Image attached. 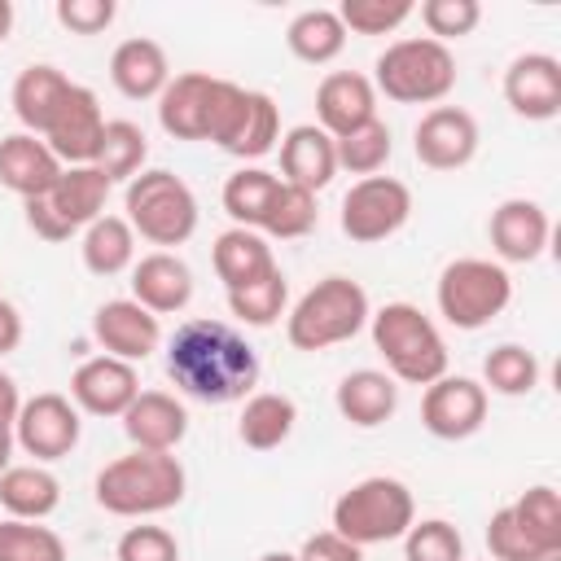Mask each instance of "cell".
I'll return each mask as SVG.
<instances>
[{"mask_svg": "<svg viewBox=\"0 0 561 561\" xmlns=\"http://www.w3.org/2000/svg\"><path fill=\"white\" fill-rule=\"evenodd\" d=\"M184 465L171 451H127L96 473V504L114 517H153L184 500Z\"/></svg>", "mask_w": 561, "mask_h": 561, "instance_id": "2", "label": "cell"}, {"mask_svg": "<svg viewBox=\"0 0 561 561\" xmlns=\"http://www.w3.org/2000/svg\"><path fill=\"white\" fill-rule=\"evenodd\" d=\"M105 197H110V180L96 167H61L57 184L44 197L22 202L26 228L44 241H70V232L105 215Z\"/></svg>", "mask_w": 561, "mask_h": 561, "instance_id": "10", "label": "cell"}, {"mask_svg": "<svg viewBox=\"0 0 561 561\" xmlns=\"http://www.w3.org/2000/svg\"><path fill=\"white\" fill-rule=\"evenodd\" d=\"M92 337L105 346V355L136 364V359H149L162 346V324L136 298H110L92 316Z\"/></svg>", "mask_w": 561, "mask_h": 561, "instance_id": "18", "label": "cell"}, {"mask_svg": "<svg viewBox=\"0 0 561 561\" xmlns=\"http://www.w3.org/2000/svg\"><path fill=\"white\" fill-rule=\"evenodd\" d=\"M486 548H491V561H543V552L526 539V530L517 526L513 508H495L491 522H486Z\"/></svg>", "mask_w": 561, "mask_h": 561, "instance_id": "46", "label": "cell"}, {"mask_svg": "<svg viewBox=\"0 0 561 561\" xmlns=\"http://www.w3.org/2000/svg\"><path fill=\"white\" fill-rule=\"evenodd\" d=\"M57 175H61V162L39 136H31V131L0 136V184L9 193H18L22 202L44 197L57 184Z\"/></svg>", "mask_w": 561, "mask_h": 561, "instance_id": "23", "label": "cell"}, {"mask_svg": "<svg viewBox=\"0 0 561 561\" xmlns=\"http://www.w3.org/2000/svg\"><path fill=\"white\" fill-rule=\"evenodd\" d=\"M294 421H298V408H294L289 394L259 390V394L245 399V408L237 416V438L250 451H272V447H280L294 434Z\"/></svg>", "mask_w": 561, "mask_h": 561, "instance_id": "31", "label": "cell"}, {"mask_svg": "<svg viewBox=\"0 0 561 561\" xmlns=\"http://www.w3.org/2000/svg\"><path fill=\"white\" fill-rule=\"evenodd\" d=\"M333 403H337L342 421H351L355 430H377V425H386V421L394 416V408H399V386H394V377L381 373V368H355V373H346V377L337 381Z\"/></svg>", "mask_w": 561, "mask_h": 561, "instance_id": "27", "label": "cell"}, {"mask_svg": "<svg viewBox=\"0 0 561 561\" xmlns=\"http://www.w3.org/2000/svg\"><path fill=\"white\" fill-rule=\"evenodd\" d=\"M276 184H280V175H272V171H263V167H241V171H232L228 184H224V210L232 215V224L259 232V219H263V210H267Z\"/></svg>", "mask_w": 561, "mask_h": 561, "instance_id": "38", "label": "cell"}, {"mask_svg": "<svg viewBox=\"0 0 561 561\" xmlns=\"http://www.w3.org/2000/svg\"><path fill=\"white\" fill-rule=\"evenodd\" d=\"M504 101L513 114L530 123H548L561 114V61L552 53H522L504 70Z\"/></svg>", "mask_w": 561, "mask_h": 561, "instance_id": "17", "label": "cell"}, {"mask_svg": "<svg viewBox=\"0 0 561 561\" xmlns=\"http://www.w3.org/2000/svg\"><path fill=\"white\" fill-rule=\"evenodd\" d=\"M337 175V153L333 136L320 131L316 123H298L280 136V180L307 193H320Z\"/></svg>", "mask_w": 561, "mask_h": 561, "instance_id": "25", "label": "cell"}, {"mask_svg": "<svg viewBox=\"0 0 561 561\" xmlns=\"http://www.w3.org/2000/svg\"><path fill=\"white\" fill-rule=\"evenodd\" d=\"M259 561H298V557H294V552H263Z\"/></svg>", "mask_w": 561, "mask_h": 561, "instance_id": "53", "label": "cell"}, {"mask_svg": "<svg viewBox=\"0 0 561 561\" xmlns=\"http://www.w3.org/2000/svg\"><path fill=\"white\" fill-rule=\"evenodd\" d=\"M412 219V188L394 175H364L342 197V232L359 245L394 237Z\"/></svg>", "mask_w": 561, "mask_h": 561, "instance_id": "11", "label": "cell"}, {"mask_svg": "<svg viewBox=\"0 0 561 561\" xmlns=\"http://www.w3.org/2000/svg\"><path fill=\"white\" fill-rule=\"evenodd\" d=\"M539 386V359L535 351L517 346V342H504L495 351H486L482 359V390H495L504 399H522Z\"/></svg>", "mask_w": 561, "mask_h": 561, "instance_id": "36", "label": "cell"}, {"mask_svg": "<svg viewBox=\"0 0 561 561\" xmlns=\"http://www.w3.org/2000/svg\"><path fill=\"white\" fill-rule=\"evenodd\" d=\"M508 508H513L517 526L526 530V539L543 552V561H561V500H557V491L530 486Z\"/></svg>", "mask_w": 561, "mask_h": 561, "instance_id": "34", "label": "cell"}, {"mask_svg": "<svg viewBox=\"0 0 561 561\" xmlns=\"http://www.w3.org/2000/svg\"><path fill=\"white\" fill-rule=\"evenodd\" d=\"M114 0H57V22L75 35H101L114 22Z\"/></svg>", "mask_w": 561, "mask_h": 561, "instance_id": "47", "label": "cell"}, {"mask_svg": "<svg viewBox=\"0 0 561 561\" xmlns=\"http://www.w3.org/2000/svg\"><path fill=\"white\" fill-rule=\"evenodd\" d=\"M421 22H425L430 39L447 44V39L469 35L482 22V4L478 0H425L421 4Z\"/></svg>", "mask_w": 561, "mask_h": 561, "instance_id": "44", "label": "cell"}, {"mask_svg": "<svg viewBox=\"0 0 561 561\" xmlns=\"http://www.w3.org/2000/svg\"><path fill=\"white\" fill-rule=\"evenodd\" d=\"M486 421V390L473 377H451L443 373L438 381L425 386L421 394V425L443 438V443H460L473 438Z\"/></svg>", "mask_w": 561, "mask_h": 561, "instance_id": "14", "label": "cell"}, {"mask_svg": "<svg viewBox=\"0 0 561 561\" xmlns=\"http://www.w3.org/2000/svg\"><path fill=\"white\" fill-rule=\"evenodd\" d=\"M333 153H337V171H351V175H377L386 162H390V127L381 118L346 131L333 140Z\"/></svg>", "mask_w": 561, "mask_h": 561, "instance_id": "40", "label": "cell"}, {"mask_svg": "<svg viewBox=\"0 0 561 561\" xmlns=\"http://www.w3.org/2000/svg\"><path fill=\"white\" fill-rule=\"evenodd\" d=\"M22 342V316L9 298H0V355H13Z\"/></svg>", "mask_w": 561, "mask_h": 561, "instance_id": "49", "label": "cell"}, {"mask_svg": "<svg viewBox=\"0 0 561 561\" xmlns=\"http://www.w3.org/2000/svg\"><path fill=\"white\" fill-rule=\"evenodd\" d=\"M105 123H110V118L101 114L96 92H92V88H83V83H70V92H66V101H61L57 118L48 123V131H44L39 140L57 153V162H61V167H92V162H96V153H101Z\"/></svg>", "mask_w": 561, "mask_h": 561, "instance_id": "15", "label": "cell"}, {"mask_svg": "<svg viewBox=\"0 0 561 561\" xmlns=\"http://www.w3.org/2000/svg\"><path fill=\"white\" fill-rule=\"evenodd\" d=\"M0 561H66V543L57 530L22 517L0 522Z\"/></svg>", "mask_w": 561, "mask_h": 561, "instance_id": "41", "label": "cell"}, {"mask_svg": "<svg viewBox=\"0 0 561 561\" xmlns=\"http://www.w3.org/2000/svg\"><path fill=\"white\" fill-rule=\"evenodd\" d=\"M210 96H215V75H206V70L171 75V83L158 96V123H162V131L175 136V140H206Z\"/></svg>", "mask_w": 561, "mask_h": 561, "instance_id": "24", "label": "cell"}, {"mask_svg": "<svg viewBox=\"0 0 561 561\" xmlns=\"http://www.w3.org/2000/svg\"><path fill=\"white\" fill-rule=\"evenodd\" d=\"M140 394L136 364L114 355H92L70 373V403L88 416H123Z\"/></svg>", "mask_w": 561, "mask_h": 561, "instance_id": "16", "label": "cell"}, {"mask_svg": "<svg viewBox=\"0 0 561 561\" xmlns=\"http://www.w3.org/2000/svg\"><path fill=\"white\" fill-rule=\"evenodd\" d=\"M316 228V193L307 188H294V184H276L263 219H259V232L263 237H280V241H294V237H307Z\"/></svg>", "mask_w": 561, "mask_h": 561, "instance_id": "39", "label": "cell"}, {"mask_svg": "<svg viewBox=\"0 0 561 561\" xmlns=\"http://www.w3.org/2000/svg\"><path fill=\"white\" fill-rule=\"evenodd\" d=\"M210 263H215V276L224 280V289H241L259 276H267L276 267L272 259V245L263 232L254 228H228L215 237V250H210Z\"/></svg>", "mask_w": 561, "mask_h": 561, "instance_id": "29", "label": "cell"}, {"mask_svg": "<svg viewBox=\"0 0 561 561\" xmlns=\"http://www.w3.org/2000/svg\"><path fill=\"white\" fill-rule=\"evenodd\" d=\"M131 298L153 311V316H171V311H184L188 298H193V272L180 254L171 250H153L145 259L131 263Z\"/></svg>", "mask_w": 561, "mask_h": 561, "instance_id": "22", "label": "cell"}, {"mask_svg": "<svg viewBox=\"0 0 561 561\" xmlns=\"http://www.w3.org/2000/svg\"><path fill=\"white\" fill-rule=\"evenodd\" d=\"M416 13L412 0H342L337 18L346 35H390Z\"/></svg>", "mask_w": 561, "mask_h": 561, "instance_id": "42", "label": "cell"}, {"mask_svg": "<svg viewBox=\"0 0 561 561\" xmlns=\"http://www.w3.org/2000/svg\"><path fill=\"white\" fill-rule=\"evenodd\" d=\"M9 456H13V430H0V473L9 469Z\"/></svg>", "mask_w": 561, "mask_h": 561, "instance_id": "52", "label": "cell"}, {"mask_svg": "<svg viewBox=\"0 0 561 561\" xmlns=\"http://www.w3.org/2000/svg\"><path fill=\"white\" fill-rule=\"evenodd\" d=\"M9 31H13V4H9V0H0V44L9 39Z\"/></svg>", "mask_w": 561, "mask_h": 561, "instance_id": "51", "label": "cell"}, {"mask_svg": "<svg viewBox=\"0 0 561 561\" xmlns=\"http://www.w3.org/2000/svg\"><path fill=\"white\" fill-rule=\"evenodd\" d=\"M18 408H22L18 381H13L9 373H0V430H13V421H18Z\"/></svg>", "mask_w": 561, "mask_h": 561, "instance_id": "50", "label": "cell"}, {"mask_svg": "<svg viewBox=\"0 0 561 561\" xmlns=\"http://www.w3.org/2000/svg\"><path fill=\"white\" fill-rule=\"evenodd\" d=\"M316 118H320L316 127L329 131L333 140L355 131V127H364V123H373L377 118V88H373V79L359 75V70L324 75L320 88H316Z\"/></svg>", "mask_w": 561, "mask_h": 561, "instance_id": "20", "label": "cell"}, {"mask_svg": "<svg viewBox=\"0 0 561 561\" xmlns=\"http://www.w3.org/2000/svg\"><path fill=\"white\" fill-rule=\"evenodd\" d=\"M167 377L197 403H237L259 381V355L224 320H184L167 342Z\"/></svg>", "mask_w": 561, "mask_h": 561, "instance_id": "1", "label": "cell"}, {"mask_svg": "<svg viewBox=\"0 0 561 561\" xmlns=\"http://www.w3.org/2000/svg\"><path fill=\"white\" fill-rule=\"evenodd\" d=\"M110 79L127 101H158L162 88L171 83V66H167L162 44L145 39V35L123 39L110 57Z\"/></svg>", "mask_w": 561, "mask_h": 561, "instance_id": "26", "label": "cell"}, {"mask_svg": "<svg viewBox=\"0 0 561 561\" xmlns=\"http://www.w3.org/2000/svg\"><path fill=\"white\" fill-rule=\"evenodd\" d=\"M285 44L298 61L307 66H329L342 48H346V26L337 18V9H302L294 13V22L285 26Z\"/></svg>", "mask_w": 561, "mask_h": 561, "instance_id": "33", "label": "cell"}, {"mask_svg": "<svg viewBox=\"0 0 561 561\" xmlns=\"http://www.w3.org/2000/svg\"><path fill=\"white\" fill-rule=\"evenodd\" d=\"M206 140L219 145L224 153L241 158V162H254V158L276 149V140H280V110L259 88H241L232 79H215Z\"/></svg>", "mask_w": 561, "mask_h": 561, "instance_id": "7", "label": "cell"}, {"mask_svg": "<svg viewBox=\"0 0 561 561\" xmlns=\"http://www.w3.org/2000/svg\"><path fill=\"white\" fill-rule=\"evenodd\" d=\"M373 346L386 359V373L408 386H430L447 373V342L438 324L416 302H386L368 316Z\"/></svg>", "mask_w": 561, "mask_h": 561, "instance_id": "3", "label": "cell"}, {"mask_svg": "<svg viewBox=\"0 0 561 561\" xmlns=\"http://www.w3.org/2000/svg\"><path fill=\"white\" fill-rule=\"evenodd\" d=\"M79 430H83L79 408L66 394L44 390V394L22 399L18 421H13V447L35 456V465H48V460H61V456L75 451Z\"/></svg>", "mask_w": 561, "mask_h": 561, "instance_id": "12", "label": "cell"}, {"mask_svg": "<svg viewBox=\"0 0 561 561\" xmlns=\"http://www.w3.org/2000/svg\"><path fill=\"white\" fill-rule=\"evenodd\" d=\"M368 316H373V307H368V294H364L359 280L324 276L285 316V337H289L294 351L316 355V351H329L337 342H351L368 324Z\"/></svg>", "mask_w": 561, "mask_h": 561, "instance_id": "4", "label": "cell"}, {"mask_svg": "<svg viewBox=\"0 0 561 561\" xmlns=\"http://www.w3.org/2000/svg\"><path fill=\"white\" fill-rule=\"evenodd\" d=\"M486 237H491V250H495L500 263H535L548 250L552 224H548V210L539 202L508 197V202H500L491 210Z\"/></svg>", "mask_w": 561, "mask_h": 561, "instance_id": "19", "label": "cell"}, {"mask_svg": "<svg viewBox=\"0 0 561 561\" xmlns=\"http://www.w3.org/2000/svg\"><path fill=\"white\" fill-rule=\"evenodd\" d=\"M438 316L451 329H486L495 316H504V307L513 302V276L504 263L491 259H451L438 272Z\"/></svg>", "mask_w": 561, "mask_h": 561, "instance_id": "9", "label": "cell"}, {"mask_svg": "<svg viewBox=\"0 0 561 561\" xmlns=\"http://www.w3.org/2000/svg\"><path fill=\"white\" fill-rule=\"evenodd\" d=\"M294 557L298 561H364V548H355L337 530H316V535L302 539V548Z\"/></svg>", "mask_w": 561, "mask_h": 561, "instance_id": "48", "label": "cell"}, {"mask_svg": "<svg viewBox=\"0 0 561 561\" xmlns=\"http://www.w3.org/2000/svg\"><path fill=\"white\" fill-rule=\"evenodd\" d=\"M416 522V500L399 478L373 473L359 478L355 486H346L333 500V530L342 539H351L355 548H373V543H390L403 539L408 526Z\"/></svg>", "mask_w": 561, "mask_h": 561, "instance_id": "5", "label": "cell"}, {"mask_svg": "<svg viewBox=\"0 0 561 561\" xmlns=\"http://www.w3.org/2000/svg\"><path fill=\"white\" fill-rule=\"evenodd\" d=\"M403 561H465V539L447 517L412 522L403 535Z\"/></svg>", "mask_w": 561, "mask_h": 561, "instance_id": "43", "label": "cell"}, {"mask_svg": "<svg viewBox=\"0 0 561 561\" xmlns=\"http://www.w3.org/2000/svg\"><path fill=\"white\" fill-rule=\"evenodd\" d=\"M79 254H83V267L92 276H118L136 263V232L123 215H101L83 228Z\"/></svg>", "mask_w": 561, "mask_h": 561, "instance_id": "32", "label": "cell"}, {"mask_svg": "<svg viewBox=\"0 0 561 561\" xmlns=\"http://www.w3.org/2000/svg\"><path fill=\"white\" fill-rule=\"evenodd\" d=\"M61 504V482L44 465H9L0 473V508L22 522H44Z\"/></svg>", "mask_w": 561, "mask_h": 561, "instance_id": "30", "label": "cell"}, {"mask_svg": "<svg viewBox=\"0 0 561 561\" xmlns=\"http://www.w3.org/2000/svg\"><path fill=\"white\" fill-rule=\"evenodd\" d=\"M114 561H180V543L167 526H127L118 535Z\"/></svg>", "mask_w": 561, "mask_h": 561, "instance_id": "45", "label": "cell"}, {"mask_svg": "<svg viewBox=\"0 0 561 561\" xmlns=\"http://www.w3.org/2000/svg\"><path fill=\"white\" fill-rule=\"evenodd\" d=\"M373 88L399 105H438L456 88V57L430 35L394 39L373 66Z\"/></svg>", "mask_w": 561, "mask_h": 561, "instance_id": "6", "label": "cell"}, {"mask_svg": "<svg viewBox=\"0 0 561 561\" xmlns=\"http://www.w3.org/2000/svg\"><path fill=\"white\" fill-rule=\"evenodd\" d=\"M285 302H289V280L280 267H272L267 276L241 285V289H228V311L241 320V324H254V329H267L285 316Z\"/></svg>", "mask_w": 561, "mask_h": 561, "instance_id": "37", "label": "cell"}, {"mask_svg": "<svg viewBox=\"0 0 561 561\" xmlns=\"http://www.w3.org/2000/svg\"><path fill=\"white\" fill-rule=\"evenodd\" d=\"M118 421L136 451H175L188 434V412L167 390H140Z\"/></svg>", "mask_w": 561, "mask_h": 561, "instance_id": "21", "label": "cell"}, {"mask_svg": "<svg viewBox=\"0 0 561 561\" xmlns=\"http://www.w3.org/2000/svg\"><path fill=\"white\" fill-rule=\"evenodd\" d=\"M123 206L131 232L153 245H184L197 232V197L175 171H140L136 180H127Z\"/></svg>", "mask_w": 561, "mask_h": 561, "instance_id": "8", "label": "cell"}, {"mask_svg": "<svg viewBox=\"0 0 561 561\" xmlns=\"http://www.w3.org/2000/svg\"><path fill=\"white\" fill-rule=\"evenodd\" d=\"M66 92H70V79H66L57 66H48V61L26 66V70L13 79V92H9V101H13V114H18L22 131L44 136V131H48V123L57 118V110H61Z\"/></svg>", "mask_w": 561, "mask_h": 561, "instance_id": "28", "label": "cell"}, {"mask_svg": "<svg viewBox=\"0 0 561 561\" xmlns=\"http://www.w3.org/2000/svg\"><path fill=\"white\" fill-rule=\"evenodd\" d=\"M478 118L460 105H430L412 131V153L430 171H460L478 153Z\"/></svg>", "mask_w": 561, "mask_h": 561, "instance_id": "13", "label": "cell"}, {"mask_svg": "<svg viewBox=\"0 0 561 561\" xmlns=\"http://www.w3.org/2000/svg\"><path fill=\"white\" fill-rule=\"evenodd\" d=\"M145 158H149V140L145 131L131 123V118H110L105 123V136H101V153H96V171L118 184V180H136L145 171Z\"/></svg>", "mask_w": 561, "mask_h": 561, "instance_id": "35", "label": "cell"}]
</instances>
